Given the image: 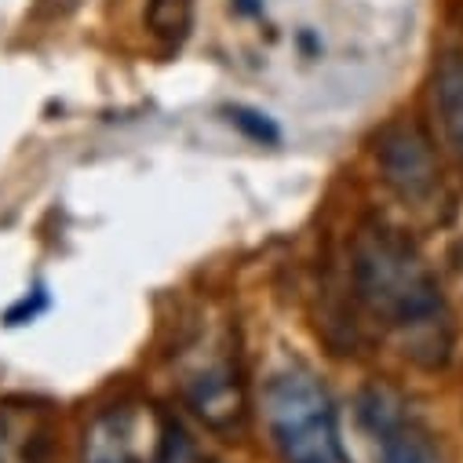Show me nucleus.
<instances>
[{"label": "nucleus", "instance_id": "39448f33", "mask_svg": "<svg viewBox=\"0 0 463 463\" xmlns=\"http://www.w3.org/2000/svg\"><path fill=\"white\" fill-rule=\"evenodd\" d=\"M358 409L365 430L373 434L380 463H445L434 430L394 387H365Z\"/></svg>", "mask_w": 463, "mask_h": 463}, {"label": "nucleus", "instance_id": "9b49d317", "mask_svg": "<svg viewBox=\"0 0 463 463\" xmlns=\"http://www.w3.org/2000/svg\"><path fill=\"white\" fill-rule=\"evenodd\" d=\"M226 113V121L230 125H234L245 139H252V143H260V146H278L281 143V128L267 118V113L263 109H256V106H226L222 109Z\"/></svg>", "mask_w": 463, "mask_h": 463}, {"label": "nucleus", "instance_id": "f8f14e48", "mask_svg": "<svg viewBox=\"0 0 463 463\" xmlns=\"http://www.w3.org/2000/svg\"><path fill=\"white\" fill-rule=\"evenodd\" d=\"M230 5H234V12L245 19H256L263 12V0H230Z\"/></svg>", "mask_w": 463, "mask_h": 463}, {"label": "nucleus", "instance_id": "0eeeda50", "mask_svg": "<svg viewBox=\"0 0 463 463\" xmlns=\"http://www.w3.org/2000/svg\"><path fill=\"white\" fill-rule=\"evenodd\" d=\"M434 113L445 143L463 157V55H449L434 73Z\"/></svg>", "mask_w": 463, "mask_h": 463}, {"label": "nucleus", "instance_id": "f03ea898", "mask_svg": "<svg viewBox=\"0 0 463 463\" xmlns=\"http://www.w3.org/2000/svg\"><path fill=\"white\" fill-rule=\"evenodd\" d=\"M179 394L186 409L219 438H238L249 427V380L238 346V325L197 321L175 354Z\"/></svg>", "mask_w": 463, "mask_h": 463}, {"label": "nucleus", "instance_id": "7ed1b4c3", "mask_svg": "<svg viewBox=\"0 0 463 463\" xmlns=\"http://www.w3.org/2000/svg\"><path fill=\"white\" fill-rule=\"evenodd\" d=\"M263 420L281 463H354L328 387L307 365L278 369L263 387Z\"/></svg>", "mask_w": 463, "mask_h": 463}, {"label": "nucleus", "instance_id": "6e6552de", "mask_svg": "<svg viewBox=\"0 0 463 463\" xmlns=\"http://www.w3.org/2000/svg\"><path fill=\"white\" fill-rule=\"evenodd\" d=\"M80 463H143L132 449L121 412H99L80 441Z\"/></svg>", "mask_w": 463, "mask_h": 463}, {"label": "nucleus", "instance_id": "1a4fd4ad", "mask_svg": "<svg viewBox=\"0 0 463 463\" xmlns=\"http://www.w3.org/2000/svg\"><path fill=\"white\" fill-rule=\"evenodd\" d=\"M146 30L165 44H183L194 30V0H146Z\"/></svg>", "mask_w": 463, "mask_h": 463}, {"label": "nucleus", "instance_id": "9d476101", "mask_svg": "<svg viewBox=\"0 0 463 463\" xmlns=\"http://www.w3.org/2000/svg\"><path fill=\"white\" fill-rule=\"evenodd\" d=\"M154 463H215V459L201 449V441L175 416H165L161 420V430H157Z\"/></svg>", "mask_w": 463, "mask_h": 463}, {"label": "nucleus", "instance_id": "20e7f679", "mask_svg": "<svg viewBox=\"0 0 463 463\" xmlns=\"http://www.w3.org/2000/svg\"><path fill=\"white\" fill-rule=\"evenodd\" d=\"M376 165L391 194L423 215H441L449 208V190L441 175L438 150L416 121H391L376 136Z\"/></svg>", "mask_w": 463, "mask_h": 463}, {"label": "nucleus", "instance_id": "423d86ee", "mask_svg": "<svg viewBox=\"0 0 463 463\" xmlns=\"http://www.w3.org/2000/svg\"><path fill=\"white\" fill-rule=\"evenodd\" d=\"M52 441L33 409H0V463H48Z\"/></svg>", "mask_w": 463, "mask_h": 463}, {"label": "nucleus", "instance_id": "f257e3e1", "mask_svg": "<svg viewBox=\"0 0 463 463\" xmlns=\"http://www.w3.org/2000/svg\"><path fill=\"white\" fill-rule=\"evenodd\" d=\"M351 288L394 351L420 369H445L456 346L452 307L405 230L365 219L351 238Z\"/></svg>", "mask_w": 463, "mask_h": 463}]
</instances>
